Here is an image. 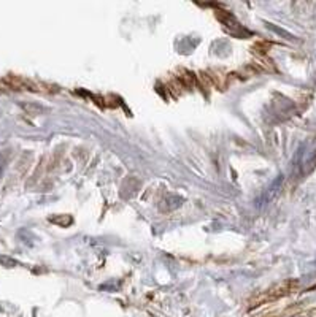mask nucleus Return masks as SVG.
Segmentation results:
<instances>
[{
  "mask_svg": "<svg viewBox=\"0 0 316 317\" xmlns=\"http://www.w3.org/2000/svg\"><path fill=\"white\" fill-rule=\"evenodd\" d=\"M283 176H278L272 184H270V187L264 192L262 194V197L259 198V203H257V206H264V205H267V203H270L272 201L278 194H280V189H281V184H283Z\"/></svg>",
  "mask_w": 316,
  "mask_h": 317,
  "instance_id": "obj_1",
  "label": "nucleus"
},
{
  "mask_svg": "<svg viewBox=\"0 0 316 317\" xmlns=\"http://www.w3.org/2000/svg\"><path fill=\"white\" fill-rule=\"evenodd\" d=\"M21 107L27 113H30V115H41V113H44V108L37 103H22Z\"/></svg>",
  "mask_w": 316,
  "mask_h": 317,
  "instance_id": "obj_2",
  "label": "nucleus"
},
{
  "mask_svg": "<svg viewBox=\"0 0 316 317\" xmlns=\"http://www.w3.org/2000/svg\"><path fill=\"white\" fill-rule=\"evenodd\" d=\"M268 29H272L274 32H277L278 35H283L285 38H289V40H291V38H294L289 32H286V30H283V29H280V27H275V26H272V24H268Z\"/></svg>",
  "mask_w": 316,
  "mask_h": 317,
  "instance_id": "obj_3",
  "label": "nucleus"
},
{
  "mask_svg": "<svg viewBox=\"0 0 316 317\" xmlns=\"http://www.w3.org/2000/svg\"><path fill=\"white\" fill-rule=\"evenodd\" d=\"M4 168H5V162L0 159V176H2V173H4Z\"/></svg>",
  "mask_w": 316,
  "mask_h": 317,
  "instance_id": "obj_4",
  "label": "nucleus"
}]
</instances>
